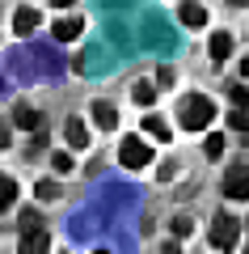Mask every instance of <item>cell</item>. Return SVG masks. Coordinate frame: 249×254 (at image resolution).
<instances>
[{"mask_svg": "<svg viewBox=\"0 0 249 254\" xmlns=\"http://www.w3.org/2000/svg\"><path fill=\"white\" fill-rule=\"evenodd\" d=\"M178 119H182V127H190V131H203V127H211V119H215V102L207 98V93H186L182 106H178Z\"/></svg>", "mask_w": 249, "mask_h": 254, "instance_id": "cell-1", "label": "cell"}, {"mask_svg": "<svg viewBox=\"0 0 249 254\" xmlns=\"http://www.w3.org/2000/svg\"><path fill=\"white\" fill-rule=\"evenodd\" d=\"M118 161L127 165V170H144V165L152 161V144L140 136H123V144H118Z\"/></svg>", "mask_w": 249, "mask_h": 254, "instance_id": "cell-2", "label": "cell"}, {"mask_svg": "<svg viewBox=\"0 0 249 254\" xmlns=\"http://www.w3.org/2000/svg\"><path fill=\"white\" fill-rule=\"evenodd\" d=\"M237 242H241V225L228 212H220V216L211 220V246L215 250H237Z\"/></svg>", "mask_w": 249, "mask_h": 254, "instance_id": "cell-3", "label": "cell"}, {"mask_svg": "<svg viewBox=\"0 0 249 254\" xmlns=\"http://www.w3.org/2000/svg\"><path fill=\"white\" fill-rule=\"evenodd\" d=\"M224 195L228 199H249V165H232L224 174Z\"/></svg>", "mask_w": 249, "mask_h": 254, "instance_id": "cell-4", "label": "cell"}, {"mask_svg": "<svg viewBox=\"0 0 249 254\" xmlns=\"http://www.w3.org/2000/svg\"><path fill=\"white\" fill-rule=\"evenodd\" d=\"M47 250H51V233L47 229H30L17 242V254H47Z\"/></svg>", "mask_w": 249, "mask_h": 254, "instance_id": "cell-5", "label": "cell"}, {"mask_svg": "<svg viewBox=\"0 0 249 254\" xmlns=\"http://www.w3.org/2000/svg\"><path fill=\"white\" fill-rule=\"evenodd\" d=\"M43 26V17H38V9H30V4H21L17 13H13V34H21V38H30L34 30Z\"/></svg>", "mask_w": 249, "mask_h": 254, "instance_id": "cell-6", "label": "cell"}, {"mask_svg": "<svg viewBox=\"0 0 249 254\" xmlns=\"http://www.w3.org/2000/svg\"><path fill=\"white\" fill-rule=\"evenodd\" d=\"M178 17H182V26H190V30H203L207 26V9L199 4V0H182V4H178Z\"/></svg>", "mask_w": 249, "mask_h": 254, "instance_id": "cell-7", "label": "cell"}, {"mask_svg": "<svg viewBox=\"0 0 249 254\" xmlns=\"http://www.w3.org/2000/svg\"><path fill=\"white\" fill-rule=\"evenodd\" d=\"M63 140H68L72 153L89 148V131H85V123H80V119H68V123H63Z\"/></svg>", "mask_w": 249, "mask_h": 254, "instance_id": "cell-8", "label": "cell"}, {"mask_svg": "<svg viewBox=\"0 0 249 254\" xmlns=\"http://www.w3.org/2000/svg\"><path fill=\"white\" fill-rule=\"evenodd\" d=\"M13 123L26 127V131H38V127H43V115H38L30 102H17V106H13Z\"/></svg>", "mask_w": 249, "mask_h": 254, "instance_id": "cell-9", "label": "cell"}, {"mask_svg": "<svg viewBox=\"0 0 249 254\" xmlns=\"http://www.w3.org/2000/svg\"><path fill=\"white\" fill-rule=\"evenodd\" d=\"M80 30H85V21H80V17H59L51 34L59 38V43H72V38H80Z\"/></svg>", "mask_w": 249, "mask_h": 254, "instance_id": "cell-10", "label": "cell"}, {"mask_svg": "<svg viewBox=\"0 0 249 254\" xmlns=\"http://www.w3.org/2000/svg\"><path fill=\"white\" fill-rule=\"evenodd\" d=\"M93 123L110 131V127H118V110L110 106V102H93Z\"/></svg>", "mask_w": 249, "mask_h": 254, "instance_id": "cell-11", "label": "cell"}, {"mask_svg": "<svg viewBox=\"0 0 249 254\" xmlns=\"http://www.w3.org/2000/svg\"><path fill=\"white\" fill-rule=\"evenodd\" d=\"M228 51H232V38L224 34V30H220V34H211V64H224V60H228Z\"/></svg>", "mask_w": 249, "mask_h": 254, "instance_id": "cell-12", "label": "cell"}, {"mask_svg": "<svg viewBox=\"0 0 249 254\" xmlns=\"http://www.w3.org/2000/svg\"><path fill=\"white\" fill-rule=\"evenodd\" d=\"M13 203H17V182H13L9 174H0V212L13 208Z\"/></svg>", "mask_w": 249, "mask_h": 254, "instance_id": "cell-13", "label": "cell"}, {"mask_svg": "<svg viewBox=\"0 0 249 254\" xmlns=\"http://www.w3.org/2000/svg\"><path fill=\"white\" fill-rule=\"evenodd\" d=\"M131 102L135 106H152V102H156V89H152L148 81H135L131 85Z\"/></svg>", "mask_w": 249, "mask_h": 254, "instance_id": "cell-14", "label": "cell"}, {"mask_svg": "<svg viewBox=\"0 0 249 254\" xmlns=\"http://www.w3.org/2000/svg\"><path fill=\"white\" fill-rule=\"evenodd\" d=\"M144 127H148V136H152V140H169V127H165V119L148 115V119H144Z\"/></svg>", "mask_w": 249, "mask_h": 254, "instance_id": "cell-15", "label": "cell"}, {"mask_svg": "<svg viewBox=\"0 0 249 254\" xmlns=\"http://www.w3.org/2000/svg\"><path fill=\"white\" fill-rule=\"evenodd\" d=\"M34 195H38V199H59L63 190H59V182H55V178H43V182L34 187Z\"/></svg>", "mask_w": 249, "mask_h": 254, "instance_id": "cell-16", "label": "cell"}, {"mask_svg": "<svg viewBox=\"0 0 249 254\" xmlns=\"http://www.w3.org/2000/svg\"><path fill=\"white\" fill-rule=\"evenodd\" d=\"M228 98H232V106H237V110H249V85H232V89H228Z\"/></svg>", "mask_w": 249, "mask_h": 254, "instance_id": "cell-17", "label": "cell"}, {"mask_svg": "<svg viewBox=\"0 0 249 254\" xmlns=\"http://www.w3.org/2000/svg\"><path fill=\"white\" fill-rule=\"evenodd\" d=\"M30 229H43V220H38V208H21V233H30Z\"/></svg>", "mask_w": 249, "mask_h": 254, "instance_id": "cell-18", "label": "cell"}, {"mask_svg": "<svg viewBox=\"0 0 249 254\" xmlns=\"http://www.w3.org/2000/svg\"><path fill=\"white\" fill-rule=\"evenodd\" d=\"M173 233H178V242H182V237H190V233H195V220H190V216H178V220H173Z\"/></svg>", "mask_w": 249, "mask_h": 254, "instance_id": "cell-19", "label": "cell"}, {"mask_svg": "<svg viewBox=\"0 0 249 254\" xmlns=\"http://www.w3.org/2000/svg\"><path fill=\"white\" fill-rule=\"evenodd\" d=\"M228 127H237V131H249V110H232V115H228Z\"/></svg>", "mask_w": 249, "mask_h": 254, "instance_id": "cell-20", "label": "cell"}, {"mask_svg": "<svg viewBox=\"0 0 249 254\" xmlns=\"http://www.w3.org/2000/svg\"><path fill=\"white\" fill-rule=\"evenodd\" d=\"M51 165H55V174H68V170H72V153H55Z\"/></svg>", "mask_w": 249, "mask_h": 254, "instance_id": "cell-21", "label": "cell"}, {"mask_svg": "<svg viewBox=\"0 0 249 254\" xmlns=\"http://www.w3.org/2000/svg\"><path fill=\"white\" fill-rule=\"evenodd\" d=\"M224 153V136H207V157H220Z\"/></svg>", "mask_w": 249, "mask_h": 254, "instance_id": "cell-22", "label": "cell"}, {"mask_svg": "<svg viewBox=\"0 0 249 254\" xmlns=\"http://www.w3.org/2000/svg\"><path fill=\"white\" fill-rule=\"evenodd\" d=\"M13 144V131H9V123H4V115H0V148H9Z\"/></svg>", "mask_w": 249, "mask_h": 254, "instance_id": "cell-23", "label": "cell"}, {"mask_svg": "<svg viewBox=\"0 0 249 254\" xmlns=\"http://www.w3.org/2000/svg\"><path fill=\"white\" fill-rule=\"evenodd\" d=\"M241 76H249V55H245V60H241Z\"/></svg>", "mask_w": 249, "mask_h": 254, "instance_id": "cell-24", "label": "cell"}, {"mask_svg": "<svg viewBox=\"0 0 249 254\" xmlns=\"http://www.w3.org/2000/svg\"><path fill=\"white\" fill-rule=\"evenodd\" d=\"M51 4H55V9H68V4H72V0H51Z\"/></svg>", "mask_w": 249, "mask_h": 254, "instance_id": "cell-25", "label": "cell"}, {"mask_svg": "<svg viewBox=\"0 0 249 254\" xmlns=\"http://www.w3.org/2000/svg\"><path fill=\"white\" fill-rule=\"evenodd\" d=\"M228 4H249V0H228Z\"/></svg>", "mask_w": 249, "mask_h": 254, "instance_id": "cell-26", "label": "cell"}, {"mask_svg": "<svg viewBox=\"0 0 249 254\" xmlns=\"http://www.w3.org/2000/svg\"><path fill=\"white\" fill-rule=\"evenodd\" d=\"M93 254H110V250H93Z\"/></svg>", "mask_w": 249, "mask_h": 254, "instance_id": "cell-27", "label": "cell"}, {"mask_svg": "<svg viewBox=\"0 0 249 254\" xmlns=\"http://www.w3.org/2000/svg\"><path fill=\"white\" fill-rule=\"evenodd\" d=\"M0 89H4V76H0Z\"/></svg>", "mask_w": 249, "mask_h": 254, "instance_id": "cell-28", "label": "cell"}]
</instances>
